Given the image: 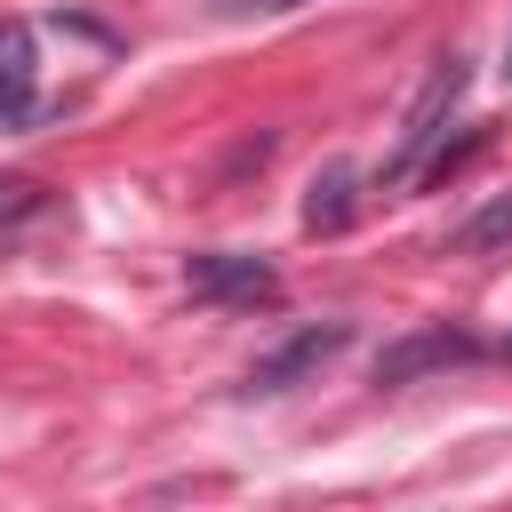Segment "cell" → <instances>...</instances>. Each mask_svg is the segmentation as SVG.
I'll return each mask as SVG.
<instances>
[{
  "instance_id": "5b68a950",
  "label": "cell",
  "mask_w": 512,
  "mask_h": 512,
  "mask_svg": "<svg viewBox=\"0 0 512 512\" xmlns=\"http://www.w3.org/2000/svg\"><path fill=\"white\" fill-rule=\"evenodd\" d=\"M32 88H40L32 32H24L16 16H0V120H24V112H32Z\"/></svg>"
},
{
  "instance_id": "8992f818",
  "label": "cell",
  "mask_w": 512,
  "mask_h": 512,
  "mask_svg": "<svg viewBox=\"0 0 512 512\" xmlns=\"http://www.w3.org/2000/svg\"><path fill=\"white\" fill-rule=\"evenodd\" d=\"M304 224H312V232H344V224H352V168H344V160L312 176V192H304Z\"/></svg>"
},
{
  "instance_id": "ba28073f",
  "label": "cell",
  "mask_w": 512,
  "mask_h": 512,
  "mask_svg": "<svg viewBox=\"0 0 512 512\" xmlns=\"http://www.w3.org/2000/svg\"><path fill=\"white\" fill-rule=\"evenodd\" d=\"M40 200V184H24V176H0V216H24Z\"/></svg>"
},
{
  "instance_id": "277c9868",
  "label": "cell",
  "mask_w": 512,
  "mask_h": 512,
  "mask_svg": "<svg viewBox=\"0 0 512 512\" xmlns=\"http://www.w3.org/2000/svg\"><path fill=\"white\" fill-rule=\"evenodd\" d=\"M344 344H352V328H344V320H328V328H296L280 352H264V360L248 368V392H288V384L320 376V368H328Z\"/></svg>"
},
{
  "instance_id": "6da1fadb",
  "label": "cell",
  "mask_w": 512,
  "mask_h": 512,
  "mask_svg": "<svg viewBox=\"0 0 512 512\" xmlns=\"http://www.w3.org/2000/svg\"><path fill=\"white\" fill-rule=\"evenodd\" d=\"M464 56H440L432 72H424V88H416V104H408V120H400V144H392V160H384V176L376 184H400V176H416L424 168V152L440 144V128H448V112H456V96H464Z\"/></svg>"
},
{
  "instance_id": "3957f363",
  "label": "cell",
  "mask_w": 512,
  "mask_h": 512,
  "mask_svg": "<svg viewBox=\"0 0 512 512\" xmlns=\"http://www.w3.org/2000/svg\"><path fill=\"white\" fill-rule=\"evenodd\" d=\"M480 352H488V344L464 336V328H416V336H400V344L376 352V384L392 392V384H416V376H432V368H472Z\"/></svg>"
},
{
  "instance_id": "7a4b0ae2",
  "label": "cell",
  "mask_w": 512,
  "mask_h": 512,
  "mask_svg": "<svg viewBox=\"0 0 512 512\" xmlns=\"http://www.w3.org/2000/svg\"><path fill=\"white\" fill-rule=\"evenodd\" d=\"M184 288L200 296V304H280V272L264 264V256H240V248H208V256H192L184 264Z\"/></svg>"
},
{
  "instance_id": "52a82bcc",
  "label": "cell",
  "mask_w": 512,
  "mask_h": 512,
  "mask_svg": "<svg viewBox=\"0 0 512 512\" xmlns=\"http://www.w3.org/2000/svg\"><path fill=\"white\" fill-rule=\"evenodd\" d=\"M456 256H488V248H512V192H496L488 208H472L464 224H456V240H448Z\"/></svg>"
},
{
  "instance_id": "9c48e42d",
  "label": "cell",
  "mask_w": 512,
  "mask_h": 512,
  "mask_svg": "<svg viewBox=\"0 0 512 512\" xmlns=\"http://www.w3.org/2000/svg\"><path fill=\"white\" fill-rule=\"evenodd\" d=\"M248 8H296V0H248Z\"/></svg>"
}]
</instances>
